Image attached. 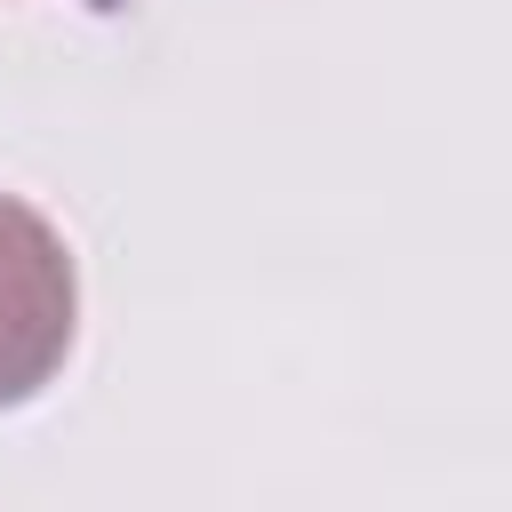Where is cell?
Listing matches in <instances>:
<instances>
[{
    "instance_id": "cell-1",
    "label": "cell",
    "mask_w": 512,
    "mask_h": 512,
    "mask_svg": "<svg viewBox=\"0 0 512 512\" xmlns=\"http://www.w3.org/2000/svg\"><path fill=\"white\" fill-rule=\"evenodd\" d=\"M72 328H80V272L64 232L32 200L0 192V408H24L32 392L56 384Z\"/></svg>"
}]
</instances>
